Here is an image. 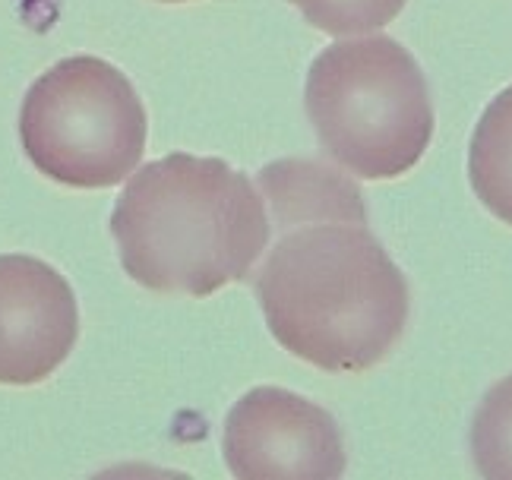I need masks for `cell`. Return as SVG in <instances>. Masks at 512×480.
Listing matches in <instances>:
<instances>
[{"label": "cell", "mask_w": 512, "mask_h": 480, "mask_svg": "<svg viewBox=\"0 0 512 480\" xmlns=\"http://www.w3.org/2000/svg\"><path fill=\"white\" fill-rule=\"evenodd\" d=\"M266 326L285 351L326 373H364L399 345L408 282L358 222L279 234L256 278Z\"/></svg>", "instance_id": "obj_1"}, {"label": "cell", "mask_w": 512, "mask_h": 480, "mask_svg": "<svg viewBox=\"0 0 512 480\" xmlns=\"http://www.w3.org/2000/svg\"><path fill=\"white\" fill-rule=\"evenodd\" d=\"M260 190L222 158L171 152L136 171L111 212L121 266L155 294L209 297L241 282L269 244Z\"/></svg>", "instance_id": "obj_2"}, {"label": "cell", "mask_w": 512, "mask_h": 480, "mask_svg": "<svg viewBox=\"0 0 512 480\" xmlns=\"http://www.w3.org/2000/svg\"><path fill=\"white\" fill-rule=\"evenodd\" d=\"M304 108L323 152L361 180L408 174L437 124L415 54L386 35L323 48L307 70Z\"/></svg>", "instance_id": "obj_3"}, {"label": "cell", "mask_w": 512, "mask_h": 480, "mask_svg": "<svg viewBox=\"0 0 512 480\" xmlns=\"http://www.w3.org/2000/svg\"><path fill=\"white\" fill-rule=\"evenodd\" d=\"M149 120L130 79L92 54L64 57L32 83L19 111L29 162L73 190L117 187L146 152Z\"/></svg>", "instance_id": "obj_4"}, {"label": "cell", "mask_w": 512, "mask_h": 480, "mask_svg": "<svg viewBox=\"0 0 512 480\" xmlns=\"http://www.w3.org/2000/svg\"><path fill=\"white\" fill-rule=\"evenodd\" d=\"M222 446L241 480H332L348 465L336 420L275 386H256L231 408Z\"/></svg>", "instance_id": "obj_5"}, {"label": "cell", "mask_w": 512, "mask_h": 480, "mask_svg": "<svg viewBox=\"0 0 512 480\" xmlns=\"http://www.w3.org/2000/svg\"><path fill=\"white\" fill-rule=\"evenodd\" d=\"M80 342V307L45 259L0 256V386H35Z\"/></svg>", "instance_id": "obj_6"}, {"label": "cell", "mask_w": 512, "mask_h": 480, "mask_svg": "<svg viewBox=\"0 0 512 480\" xmlns=\"http://www.w3.org/2000/svg\"><path fill=\"white\" fill-rule=\"evenodd\" d=\"M260 187L279 231L310 222L367 225V206L358 187L339 171L304 158H282L260 171Z\"/></svg>", "instance_id": "obj_7"}, {"label": "cell", "mask_w": 512, "mask_h": 480, "mask_svg": "<svg viewBox=\"0 0 512 480\" xmlns=\"http://www.w3.org/2000/svg\"><path fill=\"white\" fill-rule=\"evenodd\" d=\"M468 180L481 206L512 228V86L487 105L471 133Z\"/></svg>", "instance_id": "obj_8"}, {"label": "cell", "mask_w": 512, "mask_h": 480, "mask_svg": "<svg viewBox=\"0 0 512 480\" xmlns=\"http://www.w3.org/2000/svg\"><path fill=\"white\" fill-rule=\"evenodd\" d=\"M471 458L481 477L512 480V376L484 395L471 420Z\"/></svg>", "instance_id": "obj_9"}, {"label": "cell", "mask_w": 512, "mask_h": 480, "mask_svg": "<svg viewBox=\"0 0 512 480\" xmlns=\"http://www.w3.org/2000/svg\"><path fill=\"white\" fill-rule=\"evenodd\" d=\"M313 29L326 35H370L386 29L408 0H288Z\"/></svg>", "instance_id": "obj_10"}, {"label": "cell", "mask_w": 512, "mask_h": 480, "mask_svg": "<svg viewBox=\"0 0 512 480\" xmlns=\"http://www.w3.org/2000/svg\"><path fill=\"white\" fill-rule=\"evenodd\" d=\"M159 4H190V0H159Z\"/></svg>", "instance_id": "obj_11"}]
</instances>
